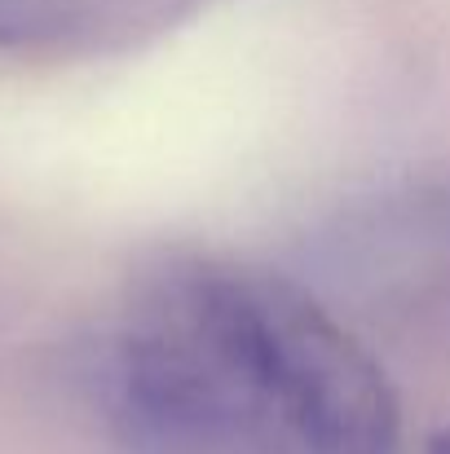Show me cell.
Segmentation results:
<instances>
[{
	"label": "cell",
	"mask_w": 450,
	"mask_h": 454,
	"mask_svg": "<svg viewBox=\"0 0 450 454\" xmlns=\"http://www.w3.org/2000/svg\"><path fill=\"white\" fill-rule=\"evenodd\" d=\"M115 0H0V49H58L111 13Z\"/></svg>",
	"instance_id": "cell-3"
},
{
	"label": "cell",
	"mask_w": 450,
	"mask_h": 454,
	"mask_svg": "<svg viewBox=\"0 0 450 454\" xmlns=\"http://www.w3.org/2000/svg\"><path fill=\"white\" fill-rule=\"evenodd\" d=\"M429 454H450V428H442V433L433 437V446H429Z\"/></svg>",
	"instance_id": "cell-4"
},
{
	"label": "cell",
	"mask_w": 450,
	"mask_h": 454,
	"mask_svg": "<svg viewBox=\"0 0 450 454\" xmlns=\"http://www.w3.org/2000/svg\"><path fill=\"white\" fill-rule=\"evenodd\" d=\"M98 402L129 454H398L384 366L336 309L225 256H163L98 353Z\"/></svg>",
	"instance_id": "cell-1"
},
{
	"label": "cell",
	"mask_w": 450,
	"mask_h": 454,
	"mask_svg": "<svg viewBox=\"0 0 450 454\" xmlns=\"http://www.w3.org/2000/svg\"><path fill=\"white\" fill-rule=\"evenodd\" d=\"M327 270L340 296L362 301L375 317L450 331V181L353 212L327 239Z\"/></svg>",
	"instance_id": "cell-2"
}]
</instances>
